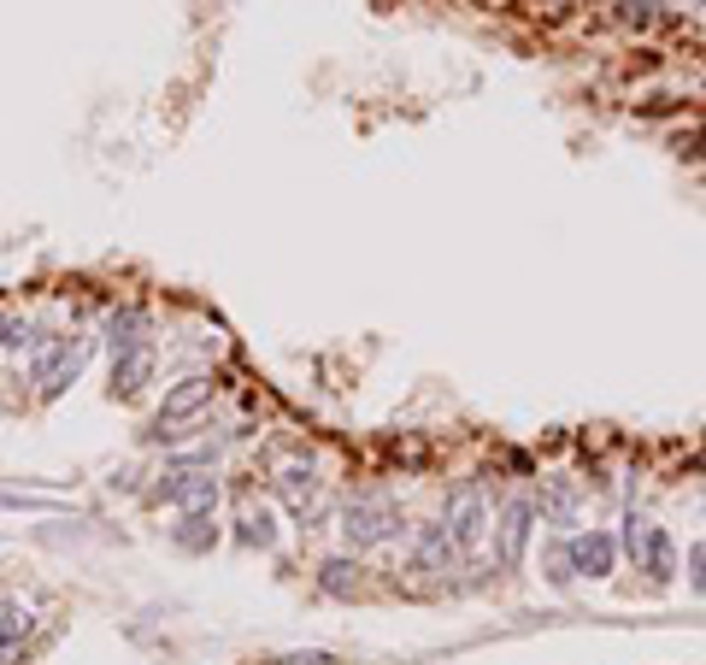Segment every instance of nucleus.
<instances>
[{
	"mask_svg": "<svg viewBox=\"0 0 706 665\" xmlns=\"http://www.w3.org/2000/svg\"><path fill=\"white\" fill-rule=\"evenodd\" d=\"M342 536L353 548H377L389 536H401V507H394L389 495H360V501H347V512H342Z\"/></svg>",
	"mask_w": 706,
	"mask_h": 665,
	"instance_id": "nucleus-1",
	"label": "nucleus"
},
{
	"mask_svg": "<svg viewBox=\"0 0 706 665\" xmlns=\"http://www.w3.org/2000/svg\"><path fill=\"white\" fill-rule=\"evenodd\" d=\"M218 383L213 378H183L177 389H165L159 401V419H154V436H183V424H195L206 407H213Z\"/></svg>",
	"mask_w": 706,
	"mask_h": 665,
	"instance_id": "nucleus-2",
	"label": "nucleus"
},
{
	"mask_svg": "<svg viewBox=\"0 0 706 665\" xmlns=\"http://www.w3.org/2000/svg\"><path fill=\"white\" fill-rule=\"evenodd\" d=\"M442 525L453 530V542H460V554H471L477 542H483V530L494 525L489 518V495H483V483H460L448 495V518Z\"/></svg>",
	"mask_w": 706,
	"mask_h": 665,
	"instance_id": "nucleus-3",
	"label": "nucleus"
},
{
	"mask_svg": "<svg viewBox=\"0 0 706 665\" xmlns=\"http://www.w3.org/2000/svg\"><path fill=\"white\" fill-rule=\"evenodd\" d=\"M530 530H536V501L530 495H512L494 518V559H501L507 571L524 566V548H530Z\"/></svg>",
	"mask_w": 706,
	"mask_h": 665,
	"instance_id": "nucleus-4",
	"label": "nucleus"
},
{
	"mask_svg": "<svg viewBox=\"0 0 706 665\" xmlns=\"http://www.w3.org/2000/svg\"><path fill=\"white\" fill-rule=\"evenodd\" d=\"M154 495H159V501H171V507H183V512H213L218 507V477L206 466H171Z\"/></svg>",
	"mask_w": 706,
	"mask_h": 665,
	"instance_id": "nucleus-5",
	"label": "nucleus"
},
{
	"mask_svg": "<svg viewBox=\"0 0 706 665\" xmlns=\"http://www.w3.org/2000/svg\"><path fill=\"white\" fill-rule=\"evenodd\" d=\"M536 518L553 530H577V518H584V501H577V483L571 477H542V489H536Z\"/></svg>",
	"mask_w": 706,
	"mask_h": 665,
	"instance_id": "nucleus-6",
	"label": "nucleus"
},
{
	"mask_svg": "<svg viewBox=\"0 0 706 665\" xmlns=\"http://www.w3.org/2000/svg\"><path fill=\"white\" fill-rule=\"evenodd\" d=\"M453 554H460V542H453V530L435 518V525H419V542H412V566L419 571H448Z\"/></svg>",
	"mask_w": 706,
	"mask_h": 665,
	"instance_id": "nucleus-7",
	"label": "nucleus"
},
{
	"mask_svg": "<svg viewBox=\"0 0 706 665\" xmlns=\"http://www.w3.org/2000/svg\"><path fill=\"white\" fill-rule=\"evenodd\" d=\"M571 559H577V571L607 577V571L618 566V536H612V530H589V536H577V542H571Z\"/></svg>",
	"mask_w": 706,
	"mask_h": 665,
	"instance_id": "nucleus-8",
	"label": "nucleus"
},
{
	"mask_svg": "<svg viewBox=\"0 0 706 665\" xmlns=\"http://www.w3.org/2000/svg\"><path fill=\"white\" fill-rule=\"evenodd\" d=\"M641 571L654 577V584H671V571H677V542H671V530H648V542H641V559H636Z\"/></svg>",
	"mask_w": 706,
	"mask_h": 665,
	"instance_id": "nucleus-9",
	"label": "nucleus"
},
{
	"mask_svg": "<svg viewBox=\"0 0 706 665\" xmlns=\"http://www.w3.org/2000/svg\"><path fill=\"white\" fill-rule=\"evenodd\" d=\"M148 371H154V348L141 342V348H124L118 360H112V394H136L141 383H148Z\"/></svg>",
	"mask_w": 706,
	"mask_h": 665,
	"instance_id": "nucleus-10",
	"label": "nucleus"
},
{
	"mask_svg": "<svg viewBox=\"0 0 706 665\" xmlns=\"http://www.w3.org/2000/svg\"><path fill=\"white\" fill-rule=\"evenodd\" d=\"M277 495H283L288 507H301V512H306V501L318 495V477H313V466H283V471H277Z\"/></svg>",
	"mask_w": 706,
	"mask_h": 665,
	"instance_id": "nucleus-11",
	"label": "nucleus"
},
{
	"mask_svg": "<svg viewBox=\"0 0 706 665\" xmlns=\"http://www.w3.org/2000/svg\"><path fill=\"white\" fill-rule=\"evenodd\" d=\"M171 536H177V548H189V554H200V548L218 542V530H213V518H206V512H183V525Z\"/></svg>",
	"mask_w": 706,
	"mask_h": 665,
	"instance_id": "nucleus-12",
	"label": "nucleus"
},
{
	"mask_svg": "<svg viewBox=\"0 0 706 665\" xmlns=\"http://www.w3.org/2000/svg\"><path fill=\"white\" fill-rule=\"evenodd\" d=\"M112 348L124 353V348H141V330H148V313L141 306H124V313H112Z\"/></svg>",
	"mask_w": 706,
	"mask_h": 665,
	"instance_id": "nucleus-13",
	"label": "nucleus"
},
{
	"mask_svg": "<svg viewBox=\"0 0 706 665\" xmlns=\"http://www.w3.org/2000/svg\"><path fill=\"white\" fill-rule=\"evenodd\" d=\"M542 566H548V584L553 589H571V577H577V559H571V542H553L542 554Z\"/></svg>",
	"mask_w": 706,
	"mask_h": 665,
	"instance_id": "nucleus-14",
	"label": "nucleus"
},
{
	"mask_svg": "<svg viewBox=\"0 0 706 665\" xmlns=\"http://www.w3.org/2000/svg\"><path fill=\"white\" fill-rule=\"evenodd\" d=\"M236 536H242V542H259V548H272L277 542V530H272V512H254V507H247L242 518H236Z\"/></svg>",
	"mask_w": 706,
	"mask_h": 665,
	"instance_id": "nucleus-15",
	"label": "nucleus"
},
{
	"mask_svg": "<svg viewBox=\"0 0 706 665\" xmlns=\"http://www.w3.org/2000/svg\"><path fill=\"white\" fill-rule=\"evenodd\" d=\"M324 589H330V595L360 589V566H353V559H330V566H324Z\"/></svg>",
	"mask_w": 706,
	"mask_h": 665,
	"instance_id": "nucleus-16",
	"label": "nucleus"
},
{
	"mask_svg": "<svg viewBox=\"0 0 706 665\" xmlns=\"http://www.w3.org/2000/svg\"><path fill=\"white\" fill-rule=\"evenodd\" d=\"M689 584H695V595H706V542L689 548Z\"/></svg>",
	"mask_w": 706,
	"mask_h": 665,
	"instance_id": "nucleus-17",
	"label": "nucleus"
},
{
	"mask_svg": "<svg viewBox=\"0 0 706 665\" xmlns=\"http://www.w3.org/2000/svg\"><path fill=\"white\" fill-rule=\"evenodd\" d=\"M625 25H654V0H625Z\"/></svg>",
	"mask_w": 706,
	"mask_h": 665,
	"instance_id": "nucleus-18",
	"label": "nucleus"
},
{
	"mask_svg": "<svg viewBox=\"0 0 706 665\" xmlns=\"http://www.w3.org/2000/svg\"><path fill=\"white\" fill-rule=\"evenodd\" d=\"M0 342H7V348H24V342H30V324H7V336H0Z\"/></svg>",
	"mask_w": 706,
	"mask_h": 665,
	"instance_id": "nucleus-19",
	"label": "nucleus"
}]
</instances>
